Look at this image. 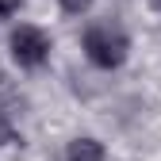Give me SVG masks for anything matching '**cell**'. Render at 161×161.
Here are the masks:
<instances>
[{"label":"cell","instance_id":"8992f818","mask_svg":"<svg viewBox=\"0 0 161 161\" xmlns=\"http://www.w3.org/2000/svg\"><path fill=\"white\" fill-rule=\"evenodd\" d=\"M19 4H23V0H0V15H12Z\"/></svg>","mask_w":161,"mask_h":161},{"label":"cell","instance_id":"52a82bcc","mask_svg":"<svg viewBox=\"0 0 161 161\" xmlns=\"http://www.w3.org/2000/svg\"><path fill=\"white\" fill-rule=\"evenodd\" d=\"M0 80H4V73H0Z\"/></svg>","mask_w":161,"mask_h":161},{"label":"cell","instance_id":"ba28073f","mask_svg":"<svg viewBox=\"0 0 161 161\" xmlns=\"http://www.w3.org/2000/svg\"><path fill=\"white\" fill-rule=\"evenodd\" d=\"M153 4H161V0H153Z\"/></svg>","mask_w":161,"mask_h":161},{"label":"cell","instance_id":"6da1fadb","mask_svg":"<svg viewBox=\"0 0 161 161\" xmlns=\"http://www.w3.org/2000/svg\"><path fill=\"white\" fill-rule=\"evenodd\" d=\"M85 54H88V62L100 65V69H115V65H123V58H127V35L111 27V23H96L85 31Z\"/></svg>","mask_w":161,"mask_h":161},{"label":"cell","instance_id":"5b68a950","mask_svg":"<svg viewBox=\"0 0 161 161\" xmlns=\"http://www.w3.org/2000/svg\"><path fill=\"white\" fill-rule=\"evenodd\" d=\"M12 138H15V130H12V123H8V119H0V146H8Z\"/></svg>","mask_w":161,"mask_h":161},{"label":"cell","instance_id":"7a4b0ae2","mask_svg":"<svg viewBox=\"0 0 161 161\" xmlns=\"http://www.w3.org/2000/svg\"><path fill=\"white\" fill-rule=\"evenodd\" d=\"M8 46H12V58H15L23 69H35V65L46 62V54H50V38L38 31V27H15L12 38H8Z\"/></svg>","mask_w":161,"mask_h":161},{"label":"cell","instance_id":"3957f363","mask_svg":"<svg viewBox=\"0 0 161 161\" xmlns=\"http://www.w3.org/2000/svg\"><path fill=\"white\" fill-rule=\"evenodd\" d=\"M69 161H104V146L96 142V138H77L69 142Z\"/></svg>","mask_w":161,"mask_h":161},{"label":"cell","instance_id":"277c9868","mask_svg":"<svg viewBox=\"0 0 161 161\" xmlns=\"http://www.w3.org/2000/svg\"><path fill=\"white\" fill-rule=\"evenodd\" d=\"M88 4H92V0H62V8H65V12H73V15L88 12Z\"/></svg>","mask_w":161,"mask_h":161}]
</instances>
